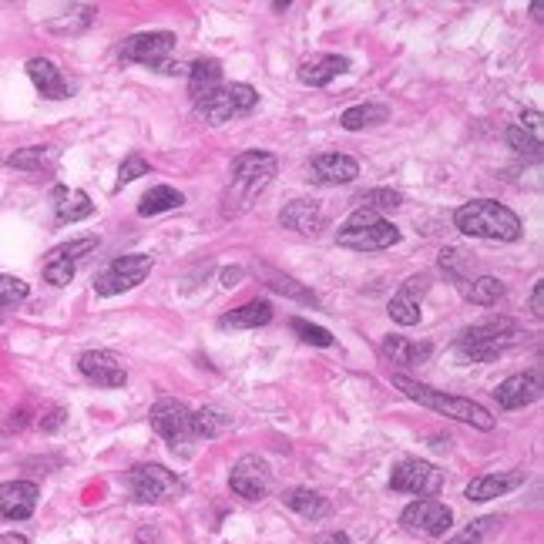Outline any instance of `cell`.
<instances>
[{"mask_svg": "<svg viewBox=\"0 0 544 544\" xmlns=\"http://www.w3.org/2000/svg\"><path fill=\"white\" fill-rule=\"evenodd\" d=\"M279 172V162L276 155L269 152H246L239 155L236 162H232V185L229 192H225V205H222V215L229 219V215H239L246 212L252 202H256V195H262L272 185V178Z\"/></svg>", "mask_w": 544, "mask_h": 544, "instance_id": "cell-1", "label": "cell"}, {"mask_svg": "<svg viewBox=\"0 0 544 544\" xmlns=\"http://www.w3.org/2000/svg\"><path fill=\"white\" fill-rule=\"evenodd\" d=\"M393 387H397L403 397L420 403V407L437 410V414H444L450 420H461V424H471L477 430H494L491 410L481 407V403H474V400H467V397H450V393L427 387V383L407 377V373H393Z\"/></svg>", "mask_w": 544, "mask_h": 544, "instance_id": "cell-2", "label": "cell"}, {"mask_svg": "<svg viewBox=\"0 0 544 544\" xmlns=\"http://www.w3.org/2000/svg\"><path fill=\"white\" fill-rule=\"evenodd\" d=\"M454 225L464 236L487 239V242H518L521 239V219L508 205L494 199H474L464 202L454 212Z\"/></svg>", "mask_w": 544, "mask_h": 544, "instance_id": "cell-3", "label": "cell"}, {"mask_svg": "<svg viewBox=\"0 0 544 544\" xmlns=\"http://www.w3.org/2000/svg\"><path fill=\"white\" fill-rule=\"evenodd\" d=\"M518 340H521V330L511 320H487L457 336L454 353L467 363H487V360H497L504 350H511Z\"/></svg>", "mask_w": 544, "mask_h": 544, "instance_id": "cell-4", "label": "cell"}, {"mask_svg": "<svg viewBox=\"0 0 544 544\" xmlns=\"http://www.w3.org/2000/svg\"><path fill=\"white\" fill-rule=\"evenodd\" d=\"M336 242L353 252H380L390 249L400 242V229L393 222H387L383 215L370 212V209H356L350 212V219L340 225L336 232Z\"/></svg>", "mask_w": 544, "mask_h": 544, "instance_id": "cell-5", "label": "cell"}, {"mask_svg": "<svg viewBox=\"0 0 544 544\" xmlns=\"http://www.w3.org/2000/svg\"><path fill=\"white\" fill-rule=\"evenodd\" d=\"M259 105V91L252 88V84H222V88H215L209 98L195 101V115L202 121H209V125H225V121L232 118H242V115H252Z\"/></svg>", "mask_w": 544, "mask_h": 544, "instance_id": "cell-6", "label": "cell"}, {"mask_svg": "<svg viewBox=\"0 0 544 544\" xmlns=\"http://www.w3.org/2000/svg\"><path fill=\"white\" fill-rule=\"evenodd\" d=\"M131 497L138 504H158V501H175L185 494V484L162 464H138L128 471Z\"/></svg>", "mask_w": 544, "mask_h": 544, "instance_id": "cell-7", "label": "cell"}, {"mask_svg": "<svg viewBox=\"0 0 544 544\" xmlns=\"http://www.w3.org/2000/svg\"><path fill=\"white\" fill-rule=\"evenodd\" d=\"M152 266L155 262H152V256H145V252H131V256L111 259L95 276V293L108 299V296L125 293V289L142 286L148 279V272H152Z\"/></svg>", "mask_w": 544, "mask_h": 544, "instance_id": "cell-8", "label": "cell"}, {"mask_svg": "<svg viewBox=\"0 0 544 544\" xmlns=\"http://www.w3.org/2000/svg\"><path fill=\"white\" fill-rule=\"evenodd\" d=\"M148 420H152V430L158 437L165 440L168 447L175 450H189V440H195L192 437V410L185 407L182 400H175V397H162L152 407V414H148Z\"/></svg>", "mask_w": 544, "mask_h": 544, "instance_id": "cell-9", "label": "cell"}, {"mask_svg": "<svg viewBox=\"0 0 544 544\" xmlns=\"http://www.w3.org/2000/svg\"><path fill=\"white\" fill-rule=\"evenodd\" d=\"M175 51V34L172 31H142L131 34L121 44V61L131 64H148V68H165Z\"/></svg>", "mask_w": 544, "mask_h": 544, "instance_id": "cell-10", "label": "cell"}, {"mask_svg": "<svg viewBox=\"0 0 544 544\" xmlns=\"http://www.w3.org/2000/svg\"><path fill=\"white\" fill-rule=\"evenodd\" d=\"M229 487H232V494L242 497V501H262V497L272 491L269 464L256 454L239 457L236 467H232V474H229Z\"/></svg>", "mask_w": 544, "mask_h": 544, "instance_id": "cell-11", "label": "cell"}, {"mask_svg": "<svg viewBox=\"0 0 544 544\" xmlns=\"http://www.w3.org/2000/svg\"><path fill=\"white\" fill-rule=\"evenodd\" d=\"M390 487L400 494H417V497H434L444 487V474L427 461H403L393 467Z\"/></svg>", "mask_w": 544, "mask_h": 544, "instance_id": "cell-12", "label": "cell"}, {"mask_svg": "<svg viewBox=\"0 0 544 544\" xmlns=\"http://www.w3.org/2000/svg\"><path fill=\"white\" fill-rule=\"evenodd\" d=\"M450 521H454V511H450L447 504L434 501V497H420V501L407 504L403 514H400L403 528L414 531V534H427V538L444 534L450 528Z\"/></svg>", "mask_w": 544, "mask_h": 544, "instance_id": "cell-13", "label": "cell"}, {"mask_svg": "<svg viewBox=\"0 0 544 544\" xmlns=\"http://www.w3.org/2000/svg\"><path fill=\"white\" fill-rule=\"evenodd\" d=\"M78 370L84 380H91L95 387H125L128 370L121 363L118 353L111 350H88L78 356Z\"/></svg>", "mask_w": 544, "mask_h": 544, "instance_id": "cell-14", "label": "cell"}, {"mask_svg": "<svg viewBox=\"0 0 544 544\" xmlns=\"http://www.w3.org/2000/svg\"><path fill=\"white\" fill-rule=\"evenodd\" d=\"M430 289V276L420 272V276H410L407 283L397 289V296L390 299V320L400 323V326H417L420 323V303H424Z\"/></svg>", "mask_w": 544, "mask_h": 544, "instance_id": "cell-15", "label": "cell"}, {"mask_svg": "<svg viewBox=\"0 0 544 544\" xmlns=\"http://www.w3.org/2000/svg\"><path fill=\"white\" fill-rule=\"evenodd\" d=\"M360 175V162L350 155H340V152H326V155H316L313 165H309V178L316 185H346Z\"/></svg>", "mask_w": 544, "mask_h": 544, "instance_id": "cell-16", "label": "cell"}, {"mask_svg": "<svg viewBox=\"0 0 544 544\" xmlns=\"http://www.w3.org/2000/svg\"><path fill=\"white\" fill-rule=\"evenodd\" d=\"M37 508V484L34 481H7L0 484V514L7 521H27Z\"/></svg>", "mask_w": 544, "mask_h": 544, "instance_id": "cell-17", "label": "cell"}, {"mask_svg": "<svg viewBox=\"0 0 544 544\" xmlns=\"http://www.w3.org/2000/svg\"><path fill=\"white\" fill-rule=\"evenodd\" d=\"M497 403L504 410H521L528 407L541 397V383H538V373H514V377L501 380V387L494 390Z\"/></svg>", "mask_w": 544, "mask_h": 544, "instance_id": "cell-18", "label": "cell"}, {"mask_svg": "<svg viewBox=\"0 0 544 544\" xmlns=\"http://www.w3.org/2000/svg\"><path fill=\"white\" fill-rule=\"evenodd\" d=\"M51 202H54V219H58V225H71L95 215V202L88 199V192L68 189V185H54Z\"/></svg>", "mask_w": 544, "mask_h": 544, "instance_id": "cell-19", "label": "cell"}, {"mask_svg": "<svg viewBox=\"0 0 544 544\" xmlns=\"http://www.w3.org/2000/svg\"><path fill=\"white\" fill-rule=\"evenodd\" d=\"M27 78L34 81V88L41 91V95L48 98V101H64V98L71 95L61 68L51 58H31V61H27Z\"/></svg>", "mask_w": 544, "mask_h": 544, "instance_id": "cell-20", "label": "cell"}, {"mask_svg": "<svg viewBox=\"0 0 544 544\" xmlns=\"http://www.w3.org/2000/svg\"><path fill=\"white\" fill-rule=\"evenodd\" d=\"M350 71V58L343 54H320V58H309L299 64V81L309 84V88H326L333 78Z\"/></svg>", "mask_w": 544, "mask_h": 544, "instance_id": "cell-21", "label": "cell"}, {"mask_svg": "<svg viewBox=\"0 0 544 544\" xmlns=\"http://www.w3.org/2000/svg\"><path fill=\"white\" fill-rule=\"evenodd\" d=\"M521 484H524V474L521 471H511V474H481V477H474V481L467 484L464 497H467V501H474V504H487V501H494V497H504L508 491H514V487H521Z\"/></svg>", "mask_w": 544, "mask_h": 544, "instance_id": "cell-22", "label": "cell"}, {"mask_svg": "<svg viewBox=\"0 0 544 544\" xmlns=\"http://www.w3.org/2000/svg\"><path fill=\"white\" fill-rule=\"evenodd\" d=\"M279 225H283V229H293V232H306V236H316V232L323 229V212L316 202L296 199L279 212Z\"/></svg>", "mask_w": 544, "mask_h": 544, "instance_id": "cell-23", "label": "cell"}, {"mask_svg": "<svg viewBox=\"0 0 544 544\" xmlns=\"http://www.w3.org/2000/svg\"><path fill=\"white\" fill-rule=\"evenodd\" d=\"M272 320V303L269 299H252V303L232 309V313H225L219 326L222 330H259V326H266Z\"/></svg>", "mask_w": 544, "mask_h": 544, "instance_id": "cell-24", "label": "cell"}, {"mask_svg": "<svg viewBox=\"0 0 544 544\" xmlns=\"http://www.w3.org/2000/svg\"><path fill=\"white\" fill-rule=\"evenodd\" d=\"M58 158L61 152L54 145H31L7 155V168H17V172H51V168L58 165Z\"/></svg>", "mask_w": 544, "mask_h": 544, "instance_id": "cell-25", "label": "cell"}, {"mask_svg": "<svg viewBox=\"0 0 544 544\" xmlns=\"http://www.w3.org/2000/svg\"><path fill=\"white\" fill-rule=\"evenodd\" d=\"M215 88H222V64L215 58H199L189 68V95L195 101L209 98Z\"/></svg>", "mask_w": 544, "mask_h": 544, "instance_id": "cell-26", "label": "cell"}, {"mask_svg": "<svg viewBox=\"0 0 544 544\" xmlns=\"http://www.w3.org/2000/svg\"><path fill=\"white\" fill-rule=\"evenodd\" d=\"M430 353H434L430 343H410L403 340V336H387V340H383V356L400 363V367H417V363L430 360Z\"/></svg>", "mask_w": 544, "mask_h": 544, "instance_id": "cell-27", "label": "cell"}, {"mask_svg": "<svg viewBox=\"0 0 544 544\" xmlns=\"http://www.w3.org/2000/svg\"><path fill=\"white\" fill-rule=\"evenodd\" d=\"M283 501H286V508H293L296 514L313 518V521L330 514V501H326L320 491H313V487H293V491L283 494Z\"/></svg>", "mask_w": 544, "mask_h": 544, "instance_id": "cell-28", "label": "cell"}, {"mask_svg": "<svg viewBox=\"0 0 544 544\" xmlns=\"http://www.w3.org/2000/svg\"><path fill=\"white\" fill-rule=\"evenodd\" d=\"M185 205V195L172 189V185H155V189H148L142 195V202H138V215H162V212H172V209H182Z\"/></svg>", "mask_w": 544, "mask_h": 544, "instance_id": "cell-29", "label": "cell"}, {"mask_svg": "<svg viewBox=\"0 0 544 544\" xmlns=\"http://www.w3.org/2000/svg\"><path fill=\"white\" fill-rule=\"evenodd\" d=\"M390 118V111L383 105H353L346 108L340 115V125L346 131H363V128H373V125H383Z\"/></svg>", "mask_w": 544, "mask_h": 544, "instance_id": "cell-30", "label": "cell"}, {"mask_svg": "<svg viewBox=\"0 0 544 544\" xmlns=\"http://www.w3.org/2000/svg\"><path fill=\"white\" fill-rule=\"evenodd\" d=\"M95 7L84 4V7H74V11H68L64 17H54V21H48V31L51 34H81L88 31L91 21H95Z\"/></svg>", "mask_w": 544, "mask_h": 544, "instance_id": "cell-31", "label": "cell"}, {"mask_svg": "<svg viewBox=\"0 0 544 544\" xmlns=\"http://www.w3.org/2000/svg\"><path fill=\"white\" fill-rule=\"evenodd\" d=\"M504 283L497 276H481V279H474V286H467L464 289V296L471 299L474 306H494V303H501L504 299Z\"/></svg>", "mask_w": 544, "mask_h": 544, "instance_id": "cell-32", "label": "cell"}, {"mask_svg": "<svg viewBox=\"0 0 544 544\" xmlns=\"http://www.w3.org/2000/svg\"><path fill=\"white\" fill-rule=\"evenodd\" d=\"M229 427V417L215 407H202V410H192V437H219L222 430Z\"/></svg>", "mask_w": 544, "mask_h": 544, "instance_id": "cell-33", "label": "cell"}, {"mask_svg": "<svg viewBox=\"0 0 544 544\" xmlns=\"http://www.w3.org/2000/svg\"><path fill=\"white\" fill-rule=\"evenodd\" d=\"M360 209H370V212H390V209H400L403 205V195L400 192H393V189H370V192H363L360 199Z\"/></svg>", "mask_w": 544, "mask_h": 544, "instance_id": "cell-34", "label": "cell"}, {"mask_svg": "<svg viewBox=\"0 0 544 544\" xmlns=\"http://www.w3.org/2000/svg\"><path fill=\"white\" fill-rule=\"evenodd\" d=\"M98 249V236H84V239H71V242H61L48 252V259H64V262H78L81 256Z\"/></svg>", "mask_w": 544, "mask_h": 544, "instance_id": "cell-35", "label": "cell"}, {"mask_svg": "<svg viewBox=\"0 0 544 544\" xmlns=\"http://www.w3.org/2000/svg\"><path fill=\"white\" fill-rule=\"evenodd\" d=\"M289 330H293L303 343H313V346H333V333H330V330H323V326H316V323L303 320V316H293V320H289Z\"/></svg>", "mask_w": 544, "mask_h": 544, "instance_id": "cell-36", "label": "cell"}, {"mask_svg": "<svg viewBox=\"0 0 544 544\" xmlns=\"http://www.w3.org/2000/svg\"><path fill=\"white\" fill-rule=\"evenodd\" d=\"M504 142L524 158H541V142L534 135H528V131H521L518 125H511L508 131H504Z\"/></svg>", "mask_w": 544, "mask_h": 544, "instance_id": "cell-37", "label": "cell"}, {"mask_svg": "<svg viewBox=\"0 0 544 544\" xmlns=\"http://www.w3.org/2000/svg\"><path fill=\"white\" fill-rule=\"evenodd\" d=\"M27 296H31V286H27L24 279L4 276V272H0V306H17V303H24Z\"/></svg>", "mask_w": 544, "mask_h": 544, "instance_id": "cell-38", "label": "cell"}, {"mask_svg": "<svg viewBox=\"0 0 544 544\" xmlns=\"http://www.w3.org/2000/svg\"><path fill=\"white\" fill-rule=\"evenodd\" d=\"M148 172H152V165H148L142 155H128L118 168V189H125L128 182H135V178H142Z\"/></svg>", "mask_w": 544, "mask_h": 544, "instance_id": "cell-39", "label": "cell"}, {"mask_svg": "<svg viewBox=\"0 0 544 544\" xmlns=\"http://www.w3.org/2000/svg\"><path fill=\"white\" fill-rule=\"evenodd\" d=\"M44 279L51 286H68L74 279V262H64V259H44Z\"/></svg>", "mask_w": 544, "mask_h": 544, "instance_id": "cell-40", "label": "cell"}, {"mask_svg": "<svg viewBox=\"0 0 544 544\" xmlns=\"http://www.w3.org/2000/svg\"><path fill=\"white\" fill-rule=\"evenodd\" d=\"M276 293H289V296H296V299H306V303H316V296L313 293H306V289H299L293 279H283V276H272V283H269Z\"/></svg>", "mask_w": 544, "mask_h": 544, "instance_id": "cell-41", "label": "cell"}, {"mask_svg": "<svg viewBox=\"0 0 544 544\" xmlns=\"http://www.w3.org/2000/svg\"><path fill=\"white\" fill-rule=\"evenodd\" d=\"M521 131H528V135H534L541 142V111H524L521 115Z\"/></svg>", "mask_w": 544, "mask_h": 544, "instance_id": "cell-42", "label": "cell"}, {"mask_svg": "<svg viewBox=\"0 0 544 544\" xmlns=\"http://www.w3.org/2000/svg\"><path fill=\"white\" fill-rule=\"evenodd\" d=\"M61 424H64V410H61V407H51V410H48V417H44L37 427H41L44 434H51V430H58Z\"/></svg>", "mask_w": 544, "mask_h": 544, "instance_id": "cell-43", "label": "cell"}, {"mask_svg": "<svg viewBox=\"0 0 544 544\" xmlns=\"http://www.w3.org/2000/svg\"><path fill=\"white\" fill-rule=\"evenodd\" d=\"M531 313L538 316H544V283H534V289H531Z\"/></svg>", "mask_w": 544, "mask_h": 544, "instance_id": "cell-44", "label": "cell"}, {"mask_svg": "<svg viewBox=\"0 0 544 544\" xmlns=\"http://www.w3.org/2000/svg\"><path fill=\"white\" fill-rule=\"evenodd\" d=\"M447 544H481V528H467L461 534H454Z\"/></svg>", "mask_w": 544, "mask_h": 544, "instance_id": "cell-45", "label": "cell"}, {"mask_svg": "<svg viewBox=\"0 0 544 544\" xmlns=\"http://www.w3.org/2000/svg\"><path fill=\"white\" fill-rule=\"evenodd\" d=\"M242 276H246V269H239V266H236V269H225V272H222V286H225V289L239 286V279H242Z\"/></svg>", "mask_w": 544, "mask_h": 544, "instance_id": "cell-46", "label": "cell"}, {"mask_svg": "<svg viewBox=\"0 0 544 544\" xmlns=\"http://www.w3.org/2000/svg\"><path fill=\"white\" fill-rule=\"evenodd\" d=\"M323 544H353L350 538H346L343 531H333V534H326V541Z\"/></svg>", "mask_w": 544, "mask_h": 544, "instance_id": "cell-47", "label": "cell"}, {"mask_svg": "<svg viewBox=\"0 0 544 544\" xmlns=\"http://www.w3.org/2000/svg\"><path fill=\"white\" fill-rule=\"evenodd\" d=\"M0 544H27V538H24V534H0Z\"/></svg>", "mask_w": 544, "mask_h": 544, "instance_id": "cell-48", "label": "cell"}, {"mask_svg": "<svg viewBox=\"0 0 544 544\" xmlns=\"http://www.w3.org/2000/svg\"><path fill=\"white\" fill-rule=\"evenodd\" d=\"M531 17H534V21H541V17H544V4H541V0H534V4H531Z\"/></svg>", "mask_w": 544, "mask_h": 544, "instance_id": "cell-49", "label": "cell"}]
</instances>
